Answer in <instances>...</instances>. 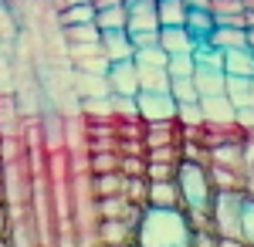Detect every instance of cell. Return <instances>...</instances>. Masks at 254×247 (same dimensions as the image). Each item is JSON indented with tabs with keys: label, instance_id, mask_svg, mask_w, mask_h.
Instances as JSON below:
<instances>
[{
	"label": "cell",
	"instance_id": "1",
	"mask_svg": "<svg viewBox=\"0 0 254 247\" xmlns=\"http://www.w3.org/2000/svg\"><path fill=\"white\" fill-rule=\"evenodd\" d=\"M136 241L146 247H187L190 244V224L180 207H142L136 227Z\"/></svg>",
	"mask_w": 254,
	"mask_h": 247
},
{
	"label": "cell",
	"instance_id": "32",
	"mask_svg": "<svg viewBox=\"0 0 254 247\" xmlns=\"http://www.w3.org/2000/svg\"><path fill=\"white\" fill-rule=\"evenodd\" d=\"M166 51L159 48V44H146V48H136V55H132V61L136 64H163L166 68Z\"/></svg>",
	"mask_w": 254,
	"mask_h": 247
},
{
	"label": "cell",
	"instance_id": "22",
	"mask_svg": "<svg viewBox=\"0 0 254 247\" xmlns=\"http://www.w3.org/2000/svg\"><path fill=\"white\" fill-rule=\"evenodd\" d=\"M61 31H64L68 44H95V41H102V31L95 27V20H88V24H68Z\"/></svg>",
	"mask_w": 254,
	"mask_h": 247
},
{
	"label": "cell",
	"instance_id": "18",
	"mask_svg": "<svg viewBox=\"0 0 254 247\" xmlns=\"http://www.w3.org/2000/svg\"><path fill=\"white\" fill-rule=\"evenodd\" d=\"M136 68H139V88H149V92L170 88V71L163 64H136Z\"/></svg>",
	"mask_w": 254,
	"mask_h": 247
},
{
	"label": "cell",
	"instance_id": "27",
	"mask_svg": "<svg viewBox=\"0 0 254 247\" xmlns=\"http://www.w3.org/2000/svg\"><path fill=\"white\" fill-rule=\"evenodd\" d=\"M166 71H170V78H193L196 71L193 55H170L166 58Z\"/></svg>",
	"mask_w": 254,
	"mask_h": 247
},
{
	"label": "cell",
	"instance_id": "33",
	"mask_svg": "<svg viewBox=\"0 0 254 247\" xmlns=\"http://www.w3.org/2000/svg\"><path fill=\"white\" fill-rule=\"evenodd\" d=\"M122 176H146V152H129L119 159Z\"/></svg>",
	"mask_w": 254,
	"mask_h": 247
},
{
	"label": "cell",
	"instance_id": "10",
	"mask_svg": "<svg viewBox=\"0 0 254 247\" xmlns=\"http://www.w3.org/2000/svg\"><path fill=\"white\" fill-rule=\"evenodd\" d=\"M102 51L112 61H122V58H132L136 55V44L129 38V31H102Z\"/></svg>",
	"mask_w": 254,
	"mask_h": 247
},
{
	"label": "cell",
	"instance_id": "2",
	"mask_svg": "<svg viewBox=\"0 0 254 247\" xmlns=\"http://www.w3.org/2000/svg\"><path fill=\"white\" fill-rule=\"evenodd\" d=\"M176 186L183 193V207H210L214 203V183L203 159H180L176 166Z\"/></svg>",
	"mask_w": 254,
	"mask_h": 247
},
{
	"label": "cell",
	"instance_id": "14",
	"mask_svg": "<svg viewBox=\"0 0 254 247\" xmlns=\"http://www.w3.org/2000/svg\"><path fill=\"white\" fill-rule=\"evenodd\" d=\"M193 85L200 95H220L227 92V71H217V68H196L193 71Z\"/></svg>",
	"mask_w": 254,
	"mask_h": 247
},
{
	"label": "cell",
	"instance_id": "20",
	"mask_svg": "<svg viewBox=\"0 0 254 247\" xmlns=\"http://www.w3.org/2000/svg\"><path fill=\"white\" fill-rule=\"evenodd\" d=\"M126 186V176L122 170H112V173H95V180H92V190L95 196H119Z\"/></svg>",
	"mask_w": 254,
	"mask_h": 247
},
{
	"label": "cell",
	"instance_id": "13",
	"mask_svg": "<svg viewBox=\"0 0 254 247\" xmlns=\"http://www.w3.org/2000/svg\"><path fill=\"white\" fill-rule=\"evenodd\" d=\"M126 31H129V34H139V31H159L156 3H139V7H129Z\"/></svg>",
	"mask_w": 254,
	"mask_h": 247
},
{
	"label": "cell",
	"instance_id": "31",
	"mask_svg": "<svg viewBox=\"0 0 254 247\" xmlns=\"http://www.w3.org/2000/svg\"><path fill=\"white\" fill-rule=\"evenodd\" d=\"M241 241L254 244V196H248V193L241 203Z\"/></svg>",
	"mask_w": 254,
	"mask_h": 247
},
{
	"label": "cell",
	"instance_id": "3",
	"mask_svg": "<svg viewBox=\"0 0 254 247\" xmlns=\"http://www.w3.org/2000/svg\"><path fill=\"white\" fill-rule=\"evenodd\" d=\"M241 203H244V193H217L214 196L210 210H214L217 241H241Z\"/></svg>",
	"mask_w": 254,
	"mask_h": 247
},
{
	"label": "cell",
	"instance_id": "29",
	"mask_svg": "<svg viewBox=\"0 0 254 247\" xmlns=\"http://www.w3.org/2000/svg\"><path fill=\"white\" fill-rule=\"evenodd\" d=\"M119 149H92V173H112L119 170Z\"/></svg>",
	"mask_w": 254,
	"mask_h": 247
},
{
	"label": "cell",
	"instance_id": "34",
	"mask_svg": "<svg viewBox=\"0 0 254 247\" xmlns=\"http://www.w3.org/2000/svg\"><path fill=\"white\" fill-rule=\"evenodd\" d=\"M136 48H146V44H159V31H139V34H129Z\"/></svg>",
	"mask_w": 254,
	"mask_h": 247
},
{
	"label": "cell",
	"instance_id": "37",
	"mask_svg": "<svg viewBox=\"0 0 254 247\" xmlns=\"http://www.w3.org/2000/svg\"><path fill=\"white\" fill-rule=\"evenodd\" d=\"M116 3H126V0H92L95 10H102V7H116Z\"/></svg>",
	"mask_w": 254,
	"mask_h": 247
},
{
	"label": "cell",
	"instance_id": "15",
	"mask_svg": "<svg viewBox=\"0 0 254 247\" xmlns=\"http://www.w3.org/2000/svg\"><path fill=\"white\" fill-rule=\"evenodd\" d=\"M187 31L193 34L196 41H207V34L217 27V20H214V14L210 10H203V7H187Z\"/></svg>",
	"mask_w": 254,
	"mask_h": 247
},
{
	"label": "cell",
	"instance_id": "4",
	"mask_svg": "<svg viewBox=\"0 0 254 247\" xmlns=\"http://www.w3.org/2000/svg\"><path fill=\"white\" fill-rule=\"evenodd\" d=\"M136 105H139V119H142V122L176 119V98L170 95V88H163V92L139 88V92H136Z\"/></svg>",
	"mask_w": 254,
	"mask_h": 247
},
{
	"label": "cell",
	"instance_id": "11",
	"mask_svg": "<svg viewBox=\"0 0 254 247\" xmlns=\"http://www.w3.org/2000/svg\"><path fill=\"white\" fill-rule=\"evenodd\" d=\"M149 207H180L183 210V193L176 180H149Z\"/></svg>",
	"mask_w": 254,
	"mask_h": 247
},
{
	"label": "cell",
	"instance_id": "7",
	"mask_svg": "<svg viewBox=\"0 0 254 247\" xmlns=\"http://www.w3.org/2000/svg\"><path fill=\"white\" fill-rule=\"evenodd\" d=\"M71 58L78 64V71H92V75H105L109 71V58L102 51V41H95V44H71Z\"/></svg>",
	"mask_w": 254,
	"mask_h": 247
},
{
	"label": "cell",
	"instance_id": "5",
	"mask_svg": "<svg viewBox=\"0 0 254 247\" xmlns=\"http://www.w3.org/2000/svg\"><path fill=\"white\" fill-rule=\"evenodd\" d=\"M105 78H109V92H112V95H136L139 92V68H136L132 58L112 61L109 71H105Z\"/></svg>",
	"mask_w": 254,
	"mask_h": 247
},
{
	"label": "cell",
	"instance_id": "16",
	"mask_svg": "<svg viewBox=\"0 0 254 247\" xmlns=\"http://www.w3.org/2000/svg\"><path fill=\"white\" fill-rule=\"evenodd\" d=\"M126 20H129V7H126V3L95 10V27L98 31H126Z\"/></svg>",
	"mask_w": 254,
	"mask_h": 247
},
{
	"label": "cell",
	"instance_id": "25",
	"mask_svg": "<svg viewBox=\"0 0 254 247\" xmlns=\"http://www.w3.org/2000/svg\"><path fill=\"white\" fill-rule=\"evenodd\" d=\"M81 109L88 112L92 122H112V95H105V98H81Z\"/></svg>",
	"mask_w": 254,
	"mask_h": 247
},
{
	"label": "cell",
	"instance_id": "30",
	"mask_svg": "<svg viewBox=\"0 0 254 247\" xmlns=\"http://www.w3.org/2000/svg\"><path fill=\"white\" fill-rule=\"evenodd\" d=\"M176 166L173 159H146V180H176Z\"/></svg>",
	"mask_w": 254,
	"mask_h": 247
},
{
	"label": "cell",
	"instance_id": "19",
	"mask_svg": "<svg viewBox=\"0 0 254 247\" xmlns=\"http://www.w3.org/2000/svg\"><path fill=\"white\" fill-rule=\"evenodd\" d=\"M78 95L81 98H105L109 92V78L105 75H92V71H78Z\"/></svg>",
	"mask_w": 254,
	"mask_h": 247
},
{
	"label": "cell",
	"instance_id": "35",
	"mask_svg": "<svg viewBox=\"0 0 254 247\" xmlns=\"http://www.w3.org/2000/svg\"><path fill=\"white\" fill-rule=\"evenodd\" d=\"M75 3H92V0H51L55 14H61V10H68V7H75Z\"/></svg>",
	"mask_w": 254,
	"mask_h": 247
},
{
	"label": "cell",
	"instance_id": "17",
	"mask_svg": "<svg viewBox=\"0 0 254 247\" xmlns=\"http://www.w3.org/2000/svg\"><path fill=\"white\" fill-rule=\"evenodd\" d=\"M207 41L227 51V48H237V44H248V27H231V24H217L214 31L207 34Z\"/></svg>",
	"mask_w": 254,
	"mask_h": 247
},
{
	"label": "cell",
	"instance_id": "8",
	"mask_svg": "<svg viewBox=\"0 0 254 247\" xmlns=\"http://www.w3.org/2000/svg\"><path fill=\"white\" fill-rule=\"evenodd\" d=\"M224 71L234 78H254V48L251 44H237L224 51Z\"/></svg>",
	"mask_w": 254,
	"mask_h": 247
},
{
	"label": "cell",
	"instance_id": "6",
	"mask_svg": "<svg viewBox=\"0 0 254 247\" xmlns=\"http://www.w3.org/2000/svg\"><path fill=\"white\" fill-rule=\"evenodd\" d=\"M200 41L187 31V24H170V27H159V48L166 55H193V48Z\"/></svg>",
	"mask_w": 254,
	"mask_h": 247
},
{
	"label": "cell",
	"instance_id": "28",
	"mask_svg": "<svg viewBox=\"0 0 254 247\" xmlns=\"http://www.w3.org/2000/svg\"><path fill=\"white\" fill-rule=\"evenodd\" d=\"M170 95L180 102H200V92H196L193 78H170Z\"/></svg>",
	"mask_w": 254,
	"mask_h": 247
},
{
	"label": "cell",
	"instance_id": "12",
	"mask_svg": "<svg viewBox=\"0 0 254 247\" xmlns=\"http://www.w3.org/2000/svg\"><path fill=\"white\" fill-rule=\"evenodd\" d=\"M227 95H231L237 112H254V78L227 75Z\"/></svg>",
	"mask_w": 254,
	"mask_h": 247
},
{
	"label": "cell",
	"instance_id": "40",
	"mask_svg": "<svg viewBox=\"0 0 254 247\" xmlns=\"http://www.w3.org/2000/svg\"><path fill=\"white\" fill-rule=\"evenodd\" d=\"M0 203H3V186H0Z\"/></svg>",
	"mask_w": 254,
	"mask_h": 247
},
{
	"label": "cell",
	"instance_id": "39",
	"mask_svg": "<svg viewBox=\"0 0 254 247\" xmlns=\"http://www.w3.org/2000/svg\"><path fill=\"white\" fill-rule=\"evenodd\" d=\"M139 3H156V0H126V7H139Z\"/></svg>",
	"mask_w": 254,
	"mask_h": 247
},
{
	"label": "cell",
	"instance_id": "9",
	"mask_svg": "<svg viewBox=\"0 0 254 247\" xmlns=\"http://www.w3.org/2000/svg\"><path fill=\"white\" fill-rule=\"evenodd\" d=\"M200 109H203V122H231L237 119V109L227 92L220 95H200Z\"/></svg>",
	"mask_w": 254,
	"mask_h": 247
},
{
	"label": "cell",
	"instance_id": "26",
	"mask_svg": "<svg viewBox=\"0 0 254 247\" xmlns=\"http://www.w3.org/2000/svg\"><path fill=\"white\" fill-rule=\"evenodd\" d=\"M88 20H95V7L92 3H75V7H68V10L58 14L61 27H68V24H88Z\"/></svg>",
	"mask_w": 254,
	"mask_h": 247
},
{
	"label": "cell",
	"instance_id": "23",
	"mask_svg": "<svg viewBox=\"0 0 254 247\" xmlns=\"http://www.w3.org/2000/svg\"><path fill=\"white\" fill-rule=\"evenodd\" d=\"M122 196L136 207H146L149 200V180L146 176H126V186H122Z\"/></svg>",
	"mask_w": 254,
	"mask_h": 247
},
{
	"label": "cell",
	"instance_id": "36",
	"mask_svg": "<svg viewBox=\"0 0 254 247\" xmlns=\"http://www.w3.org/2000/svg\"><path fill=\"white\" fill-rule=\"evenodd\" d=\"M7 224H10V220H7V207L0 203V241L7 237Z\"/></svg>",
	"mask_w": 254,
	"mask_h": 247
},
{
	"label": "cell",
	"instance_id": "38",
	"mask_svg": "<svg viewBox=\"0 0 254 247\" xmlns=\"http://www.w3.org/2000/svg\"><path fill=\"white\" fill-rule=\"evenodd\" d=\"M183 3H187V7H203V10H210L214 0H183Z\"/></svg>",
	"mask_w": 254,
	"mask_h": 247
},
{
	"label": "cell",
	"instance_id": "41",
	"mask_svg": "<svg viewBox=\"0 0 254 247\" xmlns=\"http://www.w3.org/2000/svg\"><path fill=\"white\" fill-rule=\"evenodd\" d=\"M0 173H3V166H0Z\"/></svg>",
	"mask_w": 254,
	"mask_h": 247
},
{
	"label": "cell",
	"instance_id": "24",
	"mask_svg": "<svg viewBox=\"0 0 254 247\" xmlns=\"http://www.w3.org/2000/svg\"><path fill=\"white\" fill-rule=\"evenodd\" d=\"M210 14H214L217 24H227L237 14H248V0H214L210 3Z\"/></svg>",
	"mask_w": 254,
	"mask_h": 247
},
{
	"label": "cell",
	"instance_id": "21",
	"mask_svg": "<svg viewBox=\"0 0 254 247\" xmlns=\"http://www.w3.org/2000/svg\"><path fill=\"white\" fill-rule=\"evenodd\" d=\"M156 17H159V27L183 24L187 20V3L183 0H156Z\"/></svg>",
	"mask_w": 254,
	"mask_h": 247
}]
</instances>
